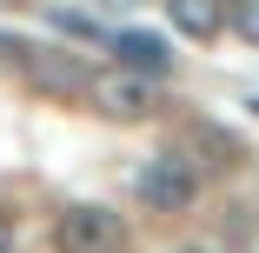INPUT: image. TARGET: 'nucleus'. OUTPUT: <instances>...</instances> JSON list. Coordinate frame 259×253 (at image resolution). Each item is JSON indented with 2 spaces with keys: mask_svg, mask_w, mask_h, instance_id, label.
<instances>
[{
  "mask_svg": "<svg viewBox=\"0 0 259 253\" xmlns=\"http://www.w3.org/2000/svg\"><path fill=\"white\" fill-rule=\"evenodd\" d=\"M226 14H233V0H166V20L186 40H220L226 33Z\"/></svg>",
  "mask_w": 259,
  "mask_h": 253,
  "instance_id": "6",
  "label": "nucleus"
},
{
  "mask_svg": "<svg viewBox=\"0 0 259 253\" xmlns=\"http://www.w3.org/2000/svg\"><path fill=\"white\" fill-rule=\"evenodd\" d=\"M54 246L60 253H126V220L113 207H60L54 220Z\"/></svg>",
  "mask_w": 259,
  "mask_h": 253,
  "instance_id": "2",
  "label": "nucleus"
},
{
  "mask_svg": "<svg viewBox=\"0 0 259 253\" xmlns=\"http://www.w3.org/2000/svg\"><path fill=\"white\" fill-rule=\"evenodd\" d=\"M27 74H33V87H47V93H87V80H93L73 54H60V47H33V54H27Z\"/></svg>",
  "mask_w": 259,
  "mask_h": 253,
  "instance_id": "4",
  "label": "nucleus"
},
{
  "mask_svg": "<svg viewBox=\"0 0 259 253\" xmlns=\"http://www.w3.org/2000/svg\"><path fill=\"white\" fill-rule=\"evenodd\" d=\"M14 246V227H7V213H0V253H7Z\"/></svg>",
  "mask_w": 259,
  "mask_h": 253,
  "instance_id": "10",
  "label": "nucleus"
},
{
  "mask_svg": "<svg viewBox=\"0 0 259 253\" xmlns=\"http://www.w3.org/2000/svg\"><path fill=\"white\" fill-rule=\"evenodd\" d=\"M226 27L246 40V47H259V0H233V14H226Z\"/></svg>",
  "mask_w": 259,
  "mask_h": 253,
  "instance_id": "7",
  "label": "nucleus"
},
{
  "mask_svg": "<svg viewBox=\"0 0 259 253\" xmlns=\"http://www.w3.org/2000/svg\"><path fill=\"white\" fill-rule=\"evenodd\" d=\"M180 253H206V246H180Z\"/></svg>",
  "mask_w": 259,
  "mask_h": 253,
  "instance_id": "11",
  "label": "nucleus"
},
{
  "mask_svg": "<svg viewBox=\"0 0 259 253\" xmlns=\"http://www.w3.org/2000/svg\"><path fill=\"white\" fill-rule=\"evenodd\" d=\"M140 200L153 213H186L193 200H199V173H193V160H180V154H153L146 167H140Z\"/></svg>",
  "mask_w": 259,
  "mask_h": 253,
  "instance_id": "3",
  "label": "nucleus"
},
{
  "mask_svg": "<svg viewBox=\"0 0 259 253\" xmlns=\"http://www.w3.org/2000/svg\"><path fill=\"white\" fill-rule=\"evenodd\" d=\"M113 54L126 74H146V80H166L173 74V47L160 33H113Z\"/></svg>",
  "mask_w": 259,
  "mask_h": 253,
  "instance_id": "5",
  "label": "nucleus"
},
{
  "mask_svg": "<svg viewBox=\"0 0 259 253\" xmlns=\"http://www.w3.org/2000/svg\"><path fill=\"white\" fill-rule=\"evenodd\" d=\"M80 100H87L100 120H153V114H160V80L126 74V67H100Z\"/></svg>",
  "mask_w": 259,
  "mask_h": 253,
  "instance_id": "1",
  "label": "nucleus"
},
{
  "mask_svg": "<svg viewBox=\"0 0 259 253\" xmlns=\"http://www.w3.org/2000/svg\"><path fill=\"white\" fill-rule=\"evenodd\" d=\"M27 54H33V47H27V40H14L7 27H0V67H14V60H27Z\"/></svg>",
  "mask_w": 259,
  "mask_h": 253,
  "instance_id": "8",
  "label": "nucleus"
},
{
  "mask_svg": "<svg viewBox=\"0 0 259 253\" xmlns=\"http://www.w3.org/2000/svg\"><path fill=\"white\" fill-rule=\"evenodd\" d=\"M93 7H113V14H126V7H140V0H93Z\"/></svg>",
  "mask_w": 259,
  "mask_h": 253,
  "instance_id": "9",
  "label": "nucleus"
}]
</instances>
